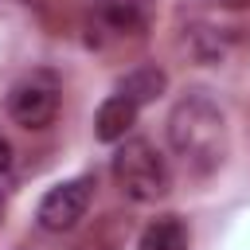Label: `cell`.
<instances>
[{
    "instance_id": "obj_3",
    "label": "cell",
    "mask_w": 250,
    "mask_h": 250,
    "mask_svg": "<svg viewBox=\"0 0 250 250\" xmlns=\"http://www.w3.org/2000/svg\"><path fill=\"white\" fill-rule=\"evenodd\" d=\"M59 113V82L47 70L23 74L12 90H8V117L23 129H43L51 125Z\"/></svg>"
},
{
    "instance_id": "obj_9",
    "label": "cell",
    "mask_w": 250,
    "mask_h": 250,
    "mask_svg": "<svg viewBox=\"0 0 250 250\" xmlns=\"http://www.w3.org/2000/svg\"><path fill=\"white\" fill-rule=\"evenodd\" d=\"M121 242H125V227L117 223V215H109L105 223L94 227V234H86L78 242V250H117Z\"/></svg>"
},
{
    "instance_id": "obj_12",
    "label": "cell",
    "mask_w": 250,
    "mask_h": 250,
    "mask_svg": "<svg viewBox=\"0 0 250 250\" xmlns=\"http://www.w3.org/2000/svg\"><path fill=\"white\" fill-rule=\"evenodd\" d=\"M227 8H250V0H223Z\"/></svg>"
},
{
    "instance_id": "obj_4",
    "label": "cell",
    "mask_w": 250,
    "mask_h": 250,
    "mask_svg": "<svg viewBox=\"0 0 250 250\" xmlns=\"http://www.w3.org/2000/svg\"><path fill=\"white\" fill-rule=\"evenodd\" d=\"M90 199H94V180H90V176L62 180V184H55V188L39 199L35 223H39L43 230H51V234H62V230H70V227H78V223L86 219Z\"/></svg>"
},
{
    "instance_id": "obj_7",
    "label": "cell",
    "mask_w": 250,
    "mask_h": 250,
    "mask_svg": "<svg viewBox=\"0 0 250 250\" xmlns=\"http://www.w3.org/2000/svg\"><path fill=\"white\" fill-rule=\"evenodd\" d=\"M188 242H191V234H188L184 219L180 215H160L141 230L137 250H188Z\"/></svg>"
},
{
    "instance_id": "obj_11",
    "label": "cell",
    "mask_w": 250,
    "mask_h": 250,
    "mask_svg": "<svg viewBox=\"0 0 250 250\" xmlns=\"http://www.w3.org/2000/svg\"><path fill=\"white\" fill-rule=\"evenodd\" d=\"M8 168H12V145L0 137V172H8Z\"/></svg>"
},
{
    "instance_id": "obj_8",
    "label": "cell",
    "mask_w": 250,
    "mask_h": 250,
    "mask_svg": "<svg viewBox=\"0 0 250 250\" xmlns=\"http://www.w3.org/2000/svg\"><path fill=\"white\" fill-rule=\"evenodd\" d=\"M164 86H168V74H164L160 66H137V70H129V74L117 82V94H125L129 102L145 105V102H156V98L164 94Z\"/></svg>"
},
{
    "instance_id": "obj_5",
    "label": "cell",
    "mask_w": 250,
    "mask_h": 250,
    "mask_svg": "<svg viewBox=\"0 0 250 250\" xmlns=\"http://www.w3.org/2000/svg\"><path fill=\"white\" fill-rule=\"evenodd\" d=\"M86 8H90L94 27L117 39L141 35L156 16V0H86Z\"/></svg>"
},
{
    "instance_id": "obj_6",
    "label": "cell",
    "mask_w": 250,
    "mask_h": 250,
    "mask_svg": "<svg viewBox=\"0 0 250 250\" xmlns=\"http://www.w3.org/2000/svg\"><path fill=\"white\" fill-rule=\"evenodd\" d=\"M137 102H129L125 94H113V98H105L102 105H98V113H94V133H98V141H125V133L137 125Z\"/></svg>"
},
{
    "instance_id": "obj_1",
    "label": "cell",
    "mask_w": 250,
    "mask_h": 250,
    "mask_svg": "<svg viewBox=\"0 0 250 250\" xmlns=\"http://www.w3.org/2000/svg\"><path fill=\"white\" fill-rule=\"evenodd\" d=\"M168 145L191 176H211L227 160V113L207 90H188L172 105Z\"/></svg>"
},
{
    "instance_id": "obj_13",
    "label": "cell",
    "mask_w": 250,
    "mask_h": 250,
    "mask_svg": "<svg viewBox=\"0 0 250 250\" xmlns=\"http://www.w3.org/2000/svg\"><path fill=\"white\" fill-rule=\"evenodd\" d=\"M0 219H4V195H0Z\"/></svg>"
},
{
    "instance_id": "obj_2",
    "label": "cell",
    "mask_w": 250,
    "mask_h": 250,
    "mask_svg": "<svg viewBox=\"0 0 250 250\" xmlns=\"http://www.w3.org/2000/svg\"><path fill=\"white\" fill-rule=\"evenodd\" d=\"M113 184L133 203H156L168 195L172 172H168V160L156 152L152 141L133 137L113 152Z\"/></svg>"
},
{
    "instance_id": "obj_10",
    "label": "cell",
    "mask_w": 250,
    "mask_h": 250,
    "mask_svg": "<svg viewBox=\"0 0 250 250\" xmlns=\"http://www.w3.org/2000/svg\"><path fill=\"white\" fill-rule=\"evenodd\" d=\"M188 39H191L195 59H203V62H211V59H219V55H223V43H219V35H215L211 27H191V31H188Z\"/></svg>"
}]
</instances>
